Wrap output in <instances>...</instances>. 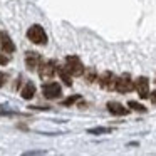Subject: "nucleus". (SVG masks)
Wrapping results in <instances>:
<instances>
[{
	"instance_id": "obj_1",
	"label": "nucleus",
	"mask_w": 156,
	"mask_h": 156,
	"mask_svg": "<svg viewBox=\"0 0 156 156\" xmlns=\"http://www.w3.org/2000/svg\"><path fill=\"white\" fill-rule=\"evenodd\" d=\"M27 37L35 45H45L47 44V34H45L42 25H32L27 30Z\"/></svg>"
},
{
	"instance_id": "obj_2",
	"label": "nucleus",
	"mask_w": 156,
	"mask_h": 156,
	"mask_svg": "<svg viewBox=\"0 0 156 156\" xmlns=\"http://www.w3.org/2000/svg\"><path fill=\"white\" fill-rule=\"evenodd\" d=\"M66 69L71 72V76H82L84 72V64L77 55H67L66 57Z\"/></svg>"
},
{
	"instance_id": "obj_3",
	"label": "nucleus",
	"mask_w": 156,
	"mask_h": 156,
	"mask_svg": "<svg viewBox=\"0 0 156 156\" xmlns=\"http://www.w3.org/2000/svg\"><path fill=\"white\" fill-rule=\"evenodd\" d=\"M114 89L121 94H128L134 89V82H133L131 76L129 74H122L121 77H116V84H114Z\"/></svg>"
},
{
	"instance_id": "obj_4",
	"label": "nucleus",
	"mask_w": 156,
	"mask_h": 156,
	"mask_svg": "<svg viewBox=\"0 0 156 156\" xmlns=\"http://www.w3.org/2000/svg\"><path fill=\"white\" fill-rule=\"evenodd\" d=\"M42 94L45 99H59L62 96V87L59 82H45L42 86Z\"/></svg>"
},
{
	"instance_id": "obj_5",
	"label": "nucleus",
	"mask_w": 156,
	"mask_h": 156,
	"mask_svg": "<svg viewBox=\"0 0 156 156\" xmlns=\"http://www.w3.org/2000/svg\"><path fill=\"white\" fill-rule=\"evenodd\" d=\"M55 71H57V62L55 61H47L44 66H39V76L45 81L54 77Z\"/></svg>"
},
{
	"instance_id": "obj_6",
	"label": "nucleus",
	"mask_w": 156,
	"mask_h": 156,
	"mask_svg": "<svg viewBox=\"0 0 156 156\" xmlns=\"http://www.w3.org/2000/svg\"><path fill=\"white\" fill-rule=\"evenodd\" d=\"M134 89H136V92L139 94V98L141 99H146V98H149V81H148V77H138L134 81Z\"/></svg>"
},
{
	"instance_id": "obj_7",
	"label": "nucleus",
	"mask_w": 156,
	"mask_h": 156,
	"mask_svg": "<svg viewBox=\"0 0 156 156\" xmlns=\"http://www.w3.org/2000/svg\"><path fill=\"white\" fill-rule=\"evenodd\" d=\"M99 81V86H101L102 89H108V91H111V89H114V84H116V76L112 74V72L106 71L101 74V77H98Z\"/></svg>"
},
{
	"instance_id": "obj_8",
	"label": "nucleus",
	"mask_w": 156,
	"mask_h": 156,
	"mask_svg": "<svg viewBox=\"0 0 156 156\" xmlns=\"http://www.w3.org/2000/svg\"><path fill=\"white\" fill-rule=\"evenodd\" d=\"M0 49L5 54H14L15 52V44L12 42V39L9 37L7 32H0Z\"/></svg>"
},
{
	"instance_id": "obj_9",
	"label": "nucleus",
	"mask_w": 156,
	"mask_h": 156,
	"mask_svg": "<svg viewBox=\"0 0 156 156\" xmlns=\"http://www.w3.org/2000/svg\"><path fill=\"white\" fill-rule=\"evenodd\" d=\"M106 108H108V111L111 112L112 116H126V114H129V109L124 108V106H122L121 102H118V101H109Z\"/></svg>"
},
{
	"instance_id": "obj_10",
	"label": "nucleus",
	"mask_w": 156,
	"mask_h": 156,
	"mask_svg": "<svg viewBox=\"0 0 156 156\" xmlns=\"http://www.w3.org/2000/svg\"><path fill=\"white\" fill-rule=\"evenodd\" d=\"M25 64H27L29 69H35L42 64V55L37 54V52H27L25 54Z\"/></svg>"
},
{
	"instance_id": "obj_11",
	"label": "nucleus",
	"mask_w": 156,
	"mask_h": 156,
	"mask_svg": "<svg viewBox=\"0 0 156 156\" xmlns=\"http://www.w3.org/2000/svg\"><path fill=\"white\" fill-rule=\"evenodd\" d=\"M35 92H37L35 84L32 81H29V82H25L24 87H22V98H24L25 101H30V99L35 96Z\"/></svg>"
},
{
	"instance_id": "obj_12",
	"label": "nucleus",
	"mask_w": 156,
	"mask_h": 156,
	"mask_svg": "<svg viewBox=\"0 0 156 156\" xmlns=\"http://www.w3.org/2000/svg\"><path fill=\"white\" fill-rule=\"evenodd\" d=\"M57 74H59V77H61V81L64 82V84L67 86V87H71V86H72L71 72H69L66 67H57Z\"/></svg>"
},
{
	"instance_id": "obj_13",
	"label": "nucleus",
	"mask_w": 156,
	"mask_h": 156,
	"mask_svg": "<svg viewBox=\"0 0 156 156\" xmlns=\"http://www.w3.org/2000/svg\"><path fill=\"white\" fill-rule=\"evenodd\" d=\"M84 79L91 84V82H96L98 81V72H96V69H92V67H87V69H84Z\"/></svg>"
},
{
	"instance_id": "obj_14",
	"label": "nucleus",
	"mask_w": 156,
	"mask_h": 156,
	"mask_svg": "<svg viewBox=\"0 0 156 156\" xmlns=\"http://www.w3.org/2000/svg\"><path fill=\"white\" fill-rule=\"evenodd\" d=\"M87 133H89V134H96V136H99V134H109V133H112V128H104V126H99V128L87 129Z\"/></svg>"
},
{
	"instance_id": "obj_15",
	"label": "nucleus",
	"mask_w": 156,
	"mask_h": 156,
	"mask_svg": "<svg viewBox=\"0 0 156 156\" xmlns=\"http://www.w3.org/2000/svg\"><path fill=\"white\" fill-rule=\"evenodd\" d=\"M128 108L131 109V111H136V112H146V111H148V109H146L143 104H139L138 101H129L128 102Z\"/></svg>"
},
{
	"instance_id": "obj_16",
	"label": "nucleus",
	"mask_w": 156,
	"mask_h": 156,
	"mask_svg": "<svg viewBox=\"0 0 156 156\" xmlns=\"http://www.w3.org/2000/svg\"><path fill=\"white\" fill-rule=\"evenodd\" d=\"M77 101H81V96H79V94L71 96V98H67L66 101H62V106H72L74 102H77Z\"/></svg>"
},
{
	"instance_id": "obj_17",
	"label": "nucleus",
	"mask_w": 156,
	"mask_h": 156,
	"mask_svg": "<svg viewBox=\"0 0 156 156\" xmlns=\"http://www.w3.org/2000/svg\"><path fill=\"white\" fill-rule=\"evenodd\" d=\"M9 81V74H5V72H0V87H4L5 84H7Z\"/></svg>"
},
{
	"instance_id": "obj_18",
	"label": "nucleus",
	"mask_w": 156,
	"mask_h": 156,
	"mask_svg": "<svg viewBox=\"0 0 156 156\" xmlns=\"http://www.w3.org/2000/svg\"><path fill=\"white\" fill-rule=\"evenodd\" d=\"M9 62H10V59H9V55H5V54H0V66H7Z\"/></svg>"
},
{
	"instance_id": "obj_19",
	"label": "nucleus",
	"mask_w": 156,
	"mask_h": 156,
	"mask_svg": "<svg viewBox=\"0 0 156 156\" xmlns=\"http://www.w3.org/2000/svg\"><path fill=\"white\" fill-rule=\"evenodd\" d=\"M149 99H151V102H153V104H156V91L149 92Z\"/></svg>"
},
{
	"instance_id": "obj_20",
	"label": "nucleus",
	"mask_w": 156,
	"mask_h": 156,
	"mask_svg": "<svg viewBox=\"0 0 156 156\" xmlns=\"http://www.w3.org/2000/svg\"><path fill=\"white\" fill-rule=\"evenodd\" d=\"M25 154H44V151H27Z\"/></svg>"
},
{
	"instance_id": "obj_21",
	"label": "nucleus",
	"mask_w": 156,
	"mask_h": 156,
	"mask_svg": "<svg viewBox=\"0 0 156 156\" xmlns=\"http://www.w3.org/2000/svg\"><path fill=\"white\" fill-rule=\"evenodd\" d=\"M14 112H10V111H0V116H12Z\"/></svg>"
}]
</instances>
